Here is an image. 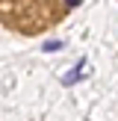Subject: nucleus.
<instances>
[{
	"mask_svg": "<svg viewBox=\"0 0 118 121\" xmlns=\"http://www.w3.org/2000/svg\"><path fill=\"white\" fill-rule=\"evenodd\" d=\"M83 68H86V59H80V62H77V65H74V68H71L68 74H65L62 80H59V83H62V86H74V83L83 77Z\"/></svg>",
	"mask_w": 118,
	"mask_h": 121,
	"instance_id": "nucleus-1",
	"label": "nucleus"
},
{
	"mask_svg": "<svg viewBox=\"0 0 118 121\" xmlns=\"http://www.w3.org/2000/svg\"><path fill=\"white\" fill-rule=\"evenodd\" d=\"M62 41H56V39H50V41H44V44H41V50H44V53H53V50H62Z\"/></svg>",
	"mask_w": 118,
	"mask_h": 121,
	"instance_id": "nucleus-2",
	"label": "nucleus"
}]
</instances>
